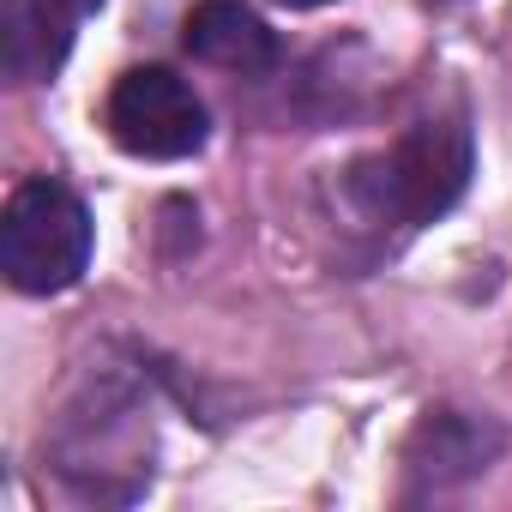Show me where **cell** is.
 <instances>
[{
    "label": "cell",
    "instance_id": "1",
    "mask_svg": "<svg viewBox=\"0 0 512 512\" xmlns=\"http://www.w3.org/2000/svg\"><path fill=\"white\" fill-rule=\"evenodd\" d=\"M470 187V127L464 121H416L380 157L350 169V193L392 223H434Z\"/></svg>",
    "mask_w": 512,
    "mask_h": 512
},
{
    "label": "cell",
    "instance_id": "2",
    "mask_svg": "<svg viewBox=\"0 0 512 512\" xmlns=\"http://www.w3.org/2000/svg\"><path fill=\"white\" fill-rule=\"evenodd\" d=\"M91 260V211L61 181H25L0 211V272L25 296L73 290Z\"/></svg>",
    "mask_w": 512,
    "mask_h": 512
},
{
    "label": "cell",
    "instance_id": "3",
    "mask_svg": "<svg viewBox=\"0 0 512 512\" xmlns=\"http://www.w3.org/2000/svg\"><path fill=\"white\" fill-rule=\"evenodd\" d=\"M109 139L145 163H181L205 145V103L169 67H133L109 91Z\"/></svg>",
    "mask_w": 512,
    "mask_h": 512
},
{
    "label": "cell",
    "instance_id": "4",
    "mask_svg": "<svg viewBox=\"0 0 512 512\" xmlns=\"http://www.w3.org/2000/svg\"><path fill=\"white\" fill-rule=\"evenodd\" d=\"M187 55L217 67V73H272L278 67V37L247 0H199L187 13Z\"/></svg>",
    "mask_w": 512,
    "mask_h": 512
},
{
    "label": "cell",
    "instance_id": "5",
    "mask_svg": "<svg viewBox=\"0 0 512 512\" xmlns=\"http://www.w3.org/2000/svg\"><path fill=\"white\" fill-rule=\"evenodd\" d=\"M67 49H73V7L67 0H7L0 7V61H7V79L43 85L61 73Z\"/></svg>",
    "mask_w": 512,
    "mask_h": 512
},
{
    "label": "cell",
    "instance_id": "6",
    "mask_svg": "<svg viewBox=\"0 0 512 512\" xmlns=\"http://www.w3.org/2000/svg\"><path fill=\"white\" fill-rule=\"evenodd\" d=\"M500 452V428L464 416V410H440L416 428L410 440V470L428 482H452V476H476L488 470V458Z\"/></svg>",
    "mask_w": 512,
    "mask_h": 512
},
{
    "label": "cell",
    "instance_id": "7",
    "mask_svg": "<svg viewBox=\"0 0 512 512\" xmlns=\"http://www.w3.org/2000/svg\"><path fill=\"white\" fill-rule=\"evenodd\" d=\"M67 7H73V13H97V7H103V0H67Z\"/></svg>",
    "mask_w": 512,
    "mask_h": 512
},
{
    "label": "cell",
    "instance_id": "8",
    "mask_svg": "<svg viewBox=\"0 0 512 512\" xmlns=\"http://www.w3.org/2000/svg\"><path fill=\"white\" fill-rule=\"evenodd\" d=\"M284 7H326V0H284Z\"/></svg>",
    "mask_w": 512,
    "mask_h": 512
}]
</instances>
